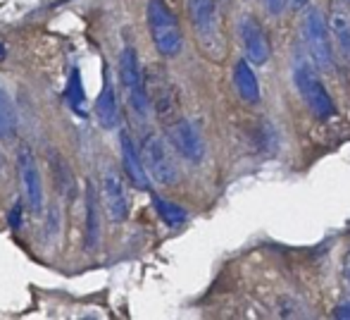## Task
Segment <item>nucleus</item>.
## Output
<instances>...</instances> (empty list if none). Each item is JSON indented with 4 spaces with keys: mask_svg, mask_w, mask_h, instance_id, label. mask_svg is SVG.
<instances>
[{
    "mask_svg": "<svg viewBox=\"0 0 350 320\" xmlns=\"http://www.w3.org/2000/svg\"><path fill=\"white\" fill-rule=\"evenodd\" d=\"M120 144H122V162H124L126 177H129L131 184H134L136 189L148 191V189H150V177H148L146 167H143L141 153L136 151V146H134V141H131L129 132H122Z\"/></svg>",
    "mask_w": 350,
    "mask_h": 320,
    "instance_id": "obj_11",
    "label": "nucleus"
},
{
    "mask_svg": "<svg viewBox=\"0 0 350 320\" xmlns=\"http://www.w3.org/2000/svg\"><path fill=\"white\" fill-rule=\"evenodd\" d=\"M334 316L336 318H350V304H341V306H336V311H334Z\"/></svg>",
    "mask_w": 350,
    "mask_h": 320,
    "instance_id": "obj_23",
    "label": "nucleus"
},
{
    "mask_svg": "<svg viewBox=\"0 0 350 320\" xmlns=\"http://www.w3.org/2000/svg\"><path fill=\"white\" fill-rule=\"evenodd\" d=\"M51 165H53V172H55V184H57V189H60V194L65 196V199H74L77 182H74V177H72L70 165H67L65 158H62L60 153H55V151H51Z\"/></svg>",
    "mask_w": 350,
    "mask_h": 320,
    "instance_id": "obj_17",
    "label": "nucleus"
},
{
    "mask_svg": "<svg viewBox=\"0 0 350 320\" xmlns=\"http://www.w3.org/2000/svg\"><path fill=\"white\" fill-rule=\"evenodd\" d=\"M293 82H295V88L300 91V96H303V101L308 103V108L314 115L322 117V120L334 115L336 108H334L332 96H329L327 86L322 84V79L317 77V72H314V67L310 65V62H305V60L295 62Z\"/></svg>",
    "mask_w": 350,
    "mask_h": 320,
    "instance_id": "obj_3",
    "label": "nucleus"
},
{
    "mask_svg": "<svg viewBox=\"0 0 350 320\" xmlns=\"http://www.w3.org/2000/svg\"><path fill=\"white\" fill-rule=\"evenodd\" d=\"M96 117L100 122V127L105 130H115L117 122H120V106H117V93L112 88L110 79H105L103 84V91L96 101Z\"/></svg>",
    "mask_w": 350,
    "mask_h": 320,
    "instance_id": "obj_13",
    "label": "nucleus"
},
{
    "mask_svg": "<svg viewBox=\"0 0 350 320\" xmlns=\"http://www.w3.org/2000/svg\"><path fill=\"white\" fill-rule=\"evenodd\" d=\"M17 170H19V184L24 191V201H27L29 210L33 215L43 213V182H41V172L36 165V156H33L31 146L22 144L17 149Z\"/></svg>",
    "mask_w": 350,
    "mask_h": 320,
    "instance_id": "obj_6",
    "label": "nucleus"
},
{
    "mask_svg": "<svg viewBox=\"0 0 350 320\" xmlns=\"http://www.w3.org/2000/svg\"><path fill=\"white\" fill-rule=\"evenodd\" d=\"M152 206H155V210H157V215H160L162 223H167L170 227H179V225H184L186 220H189V213H186L181 206L160 199V196H152Z\"/></svg>",
    "mask_w": 350,
    "mask_h": 320,
    "instance_id": "obj_19",
    "label": "nucleus"
},
{
    "mask_svg": "<svg viewBox=\"0 0 350 320\" xmlns=\"http://www.w3.org/2000/svg\"><path fill=\"white\" fill-rule=\"evenodd\" d=\"M284 3H286V0H265L269 14H281V12H284Z\"/></svg>",
    "mask_w": 350,
    "mask_h": 320,
    "instance_id": "obj_22",
    "label": "nucleus"
},
{
    "mask_svg": "<svg viewBox=\"0 0 350 320\" xmlns=\"http://www.w3.org/2000/svg\"><path fill=\"white\" fill-rule=\"evenodd\" d=\"M329 27H332L334 36H336L338 48L350 58V19L343 12H334L332 19H329Z\"/></svg>",
    "mask_w": 350,
    "mask_h": 320,
    "instance_id": "obj_20",
    "label": "nucleus"
},
{
    "mask_svg": "<svg viewBox=\"0 0 350 320\" xmlns=\"http://www.w3.org/2000/svg\"><path fill=\"white\" fill-rule=\"evenodd\" d=\"M303 38L310 51L312 62L319 70H332L334 62V46L329 38V27L324 22L322 12L317 8H310L303 17Z\"/></svg>",
    "mask_w": 350,
    "mask_h": 320,
    "instance_id": "obj_4",
    "label": "nucleus"
},
{
    "mask_svg": "<svg viewBox=\"0 0 350 320\" xmlns=\"http://www.w3.org/2000/svg\"><path fill=\"white\" fill-rule=\"evenodd\" d=\"M239 32H241V41H243L245 56L250 62L255 65H265L269 60V41L265 29L260 27V22L255 17H241L239 19Z\"/></svg>",
    "mask_w": 350,
    "mask_h": 320,
    "instance_id": "obj_9",
    "label": "nucleus"
},
{
    "mask_svg": "<svg viewBox=\"0 0 350 320\" xmlns=\"http://www.w3.org/2000/svg\"><path fill=\"white\" fill-rule=\"evenodd\" d=\"M5 56H8V48H5L3 41H0V60H5Z\"/></svg>",
    "mask_w": 350,
    "mask_h": 320,
    "instance_id": "obj_26",
    "label": "nucleus"
},
{
    "mask_svg": "<svg viewBox=\"0 0 350 320\" xmlns=\"http://www.w3.org/2000/svg\"><path fill=\"white\" fill-rule=\"evenodd\" d=\"M120 77H122V86L126 91V98H129L131 110L139 117H148V112H150V98H148L146 77H143L141 70L139 53L131 46H124V51L120 56Z\"/></svg>",
    "mask_w": 350,
    "mask_h": 320,
    "instance_id": "obj_2",
    "label": "nucleus"
},
{
    "mask_svg": "<svg viewBox=\"0 0 350 320\" xmlns=\"http://www.w3.org/2000/svg\"><path fill=\"white\" fill-rule=\"evenodd\" d=\"M146 17L157 53L165 58L179 56L181 46H184V36H181V27L176 22L174 12L167 8L165 0H148Z\"/></svg>",
    "mask_w": 350,
    "mask_h": 320,
    "instance_id": "obj_1",
    "label": "nucleus"
},
{
    "mask_svg": "<svg viewBox=\"0 0 350 320\" xmlns=\"http://www.w3.org/2000/svg\"><path fill=\"white\" fill-rule=\"evenodd\" d=\"M167 136H170L172 146L179 151V156H184L189 162H200L205 156V141L203 134L198 132V127L191 120L176 117L167 125Z\"/></svg>",
    "mask_w": 350,
    "mask_h": 320,
    "instance_id": "obj_7",
    "label": "nucleus"
},
{
    "mask_svg": "<svg viewBox=\"0 0 350 320\" xmlns=\"http://www.w3.org/2000/svg\"><path fill=\"white\" fill-rule=\"evenodd\" d=\"M65 101L67 106L72 108L77 115L86 117V93H83V82H81V72L74 67L72 75H70V82H67V88H65Z\"/></svg>",
    "mask_w": 350,
    "mask_h": 320,
    "instance_id": "obj_18",
    "label": "nucleus"
},
{
    "mask_svg": "<svg viewBox=\"0 0 350 320\" xmlns=\"http://www.w3.org/2000/svg\"><path fill=\"white\" fill-rule=\"evenodd\" d=\"M86 251H96L100 244V206L98 191L91 180H86Z\"/></svg>",
    "mask_w": 350,
    "mask_h": 320,
    "instance_id": "obj_12",
    "label": "nucleus"
},
{
    "mask_svg": "<svg viewBox=\"0 0 350 320\" xmlns=\"http://www.w3.org/2000/svg\"><path fill=\"white\" fill-rule=\"evenodd\" d=\"M103 201H105L107 218L112 223H124L129 218V196H126L124 182L115 172H105L103 177Z\"/></svg>",
    "mask_w": 350,
    "mask_h": 320,
    "instance_id": "obj_10",
    "label": "nucleus"
},
{
    "mask_svg": "<svg viewBox=\"0 0 350 320\" xmlns=\"http://www.w3.org/2000/svg\"><path fill=\"white\" fill-rule=\"evenodd\" d=\"M141 160H143V167H146L148 177L155 180L157 184H162V186L176 184V180H179V170H176L174 160H172L170 151H167L165 141H162L160 136L148 134L146 139H143Z\"/></svg>",
    "mask_w": 350,
    "mask_h": 320,
    "instance_id": "obj_5",
    "label": "nucleus"
},
{
    "mask_svg": "<svg viewBox=\"0 0 350 320\" xmlns=\"http://www.w3.org/2000/svg\"><path fill=\"white\" fill-rule=\"evenodd\" d=\"M0 165H3V158H0Z\"/></svg>",
    "mask_w": 350,
    "mask_h": 320,
    "instance_id": "obj_27",
    "label": "nucleus"
},
{
    "mask_svg": "<svg viewBox=\"0 0 350 320\" xmlns=\"http://www.w3.org/2000/svg\"><path fill=\"white\" fill-rule=\"evenodd\" d=\"M288 3H291V8L300 10V8H305V5H308V0H288Z\"/></svg>",
    "mask_w": 350,
    "mask_h": 320,
    "instance_id": "obj_25",
    "label": "nucleus"
},
{
    "mask_svg": "<svg viewBox=\"0 0 350 320\" xmlns=\"http://www.w3.org/2000/svg\"><path fill=\"white\" fill-rule=\"evenodd\" d=\"M19 215H22V204H17L12 208V213H10V225H12L14 230H19L22 227V218H19Z\"/></svg>",
    "mask_w": 350,
    "mask_h": 320,
    "instance_id": "obj_21",
    "label": "nucleus"
},
{
    "mask_svg": "<svg viewBox=\"0 0 350 320\" xmlns=\"http://www.w3.org/2000/svg\"><path fill=\"white\" fill-rule=\"evenodd\" d=\"M234 84H236L239 96L243 98L245 103H250V106L260 103V84L255 79L253 70H250V65L245 60H239L234 65Z\"/></svg>",
    "mask_w": 350,
    "mask_h": 320,
    "instance_id": "obj_15",
    "label": "nucleus"
},
{
    "mask_svg": "<svg viewBox=\"0 0 350 320\" xmlns=\"http://www.w3.org/2000/svg\"><path fill=\"white\" fill-rule=\"evenodd\" d=\"M191 22L200 38V46H221L219 34V12H217V0H189Z\"/></svg>",
    "mask_w": 350,
    "mask_h": 320,
    "instance_id": "obj_8",
    "label": "nucleus"
},
{
    "mask_svg": "<svg viewBox=\"0 0 350 320\" xmlns=\"http://www.w3.org/2000/svg\"><path fill=\"white\" fill-rule=\"evenodd\" d=\"M17 110H14V103L10 101L8 91L0 86V139H14L17 136Z\"/></svg>",
    "mask_w": 350,
    "mask_h": 320,
    "instance_id": "obj_16",
    "label": "nucleus"
},
{
    "mask_svg": "<svg viewBox=\"0 0 350 320\" xmlns=\"http://www.w3.org/2000/svg\"><path fill=\"white\" fill-rule=\"evenodd\" d=\"M150 106H155V112L162 122L170 125L176 117V110H179V103H176V93L174 88L167 84V79H157L155 91H152V101Z\"/></svg>",
    "mask_w": 350,
    "mask_h": 320,
    "instance_id": "obj_14",
    "label": "nucleus"
},
{
    "mask_svg": "<svg viewBox=\"0 0 350 320\" xmlns=\"http://www.w3.org/2000/svg\"><path fill=\"white\" fill-rule=\"evenodd\" d=\"M343 278H346V282L350 284V251L346 254V260H343Z\"/></svg>",
    "mask_w": 350,
    "mask_h": 320,
    "instance_id": "obj_24",
    "label": "nucleus"
}]
</instances>
